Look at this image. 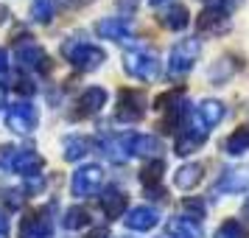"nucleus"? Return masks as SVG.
Segmentation results:
<instances>
[{"mask_svg": "<svg viewBox=\"0 0 249 238\" xmlns=\"http://www.w3.org/2000/svg\"><path fill=\"white\" fill-rule=\"evenodd\" d=\"M199 54H202V39L199 37H185L177 45L171 48L168 56V76L171 79H179V76H188L193 70V65L199 62Z\"/></svg>", "mask_w": 249, "mask_h": 238, "instance_id": "nucleus-1", "label": "nucleus"}, {"mask_svg": "<svg viewBox=\"0 0 249 238\" xmlns=\"http://www.w3.org/2000/svg\"><path fill=\"white\" fill-rule=\"evenodd\" d=\"M62 54H65V59H68L76 70H98L104 65V59H107L104 48L92 45V42H84L79 37L70 39V42H65V45H62Z\"/></svg>", "mask_w": 249, "mask_h": 238, "instance_id": "nucleus-2", "label": "nucleus"}, {"mask_svg": "<svg viewBox=\"0 0 249 238\" xmlns=\"http://www.w3.org/2000/svg\"><path fill=\"white\" fill-rule=\"evenodd\" d=\"M124 70L132 79L151 81L160 76V59L148 48H129L124 54Z\"/></svg>", "mask_w": 249, "mask_h": 238, "instance_id": "nucleus-3", "label": "nucleus"}, {"mask_svg": "<svg viewBox=\"0 0 249 238\" xmlns=\"http://www.w3.org/2000/svg\"><path fill=\"white\" fill-rule=\"evenodd\" d=\"M14 56L20 62L23 70H31V73H51V56L42 45H36L31 37L25 39H14Z\"/></svg>", "mask_w": 249, "mask_h": 238, "instance_id": "nucleus-4", "label": "nucleus"}, {"mask_svg": "<svg viewBox=\"0 0 249 238\" xmlns=\"http://www.w3.org/2000/svg\"><path fill=\"white\" fill-rule=\"evenodd\" d=\"M20 238H53L51 207H31L20 219Z\"/></svg>", "mask_w": 249, "mask_h": 238, "instance_id": "nucleus-5", "label": "nucleus"}, {"mask_svg": "<svg viewBox=\"0 0 249 238\" xmlns=\"http://www.w3.org/2000/svg\"><path fill=\"white\" fill-rule=\"evenodd\" d=\"M146 115V95L137 90H121L118 92V104H115V121L121 124H137Z\"/></svg>", "mask_w": 249, "mask_h": 238, "instance_id": "nucleus-6", "label": "nucleus"}, {"mask_svg": "<svg viewBox=\"0 0 249 238\" xmlns=\"http://www.w3.org/2000/svg\"><path fill=\"white\" fill-rule=\"evenodd\" d=\"M107 90L104 87H87V90L79 92V98L73 101V110H70V118L73 121H84V118H92L98 115L107 107Z\"/></svg>", "mask_w": 249, "mask_h": 238, "instance_id": "nucleus-7", "label": "nucleus"}, {"mask_svg": "<svg viewBox=\"0 0 249 238\" xmlns=\"http://www.w3.org/2000/svg\"><path fill=\"white\" fill-rule=\"evenodd\" d=\"M36 124H39V112H36V107L31 101H17L9 107V112H6V126L17 132V135H28V132H34Z\"/></svg>", "mask_w": 249, "mask_h": 238, "instance_id": "nucleus-8", "label": "nucleus"}, {"mask_svg": "<svg viewBox=\"0 0 249 238\" xmlns=\"http://www.w3.org/2000/svg\"><path fill=\"white\" fill-rule=\"evenodd\" d=\"M104 182V168L101 165H95V163H90V165H81L76 174H73V182H70V188H73V196H92V193L101 188Z\"/></svg>", "mask_w": 249, "mask_h": 238, "instance_id": "nucleus-9", "label": "nucleus"}, {"mask_svg": "<svg viewBox=\"0 0 249 238\" xmlns=\"http://www.w3.org/2000/svg\"><path fill=\"white\" fill-rule=\"evenodd\" d=\"M199 31L202 34H210V37H221L230 31V12H227L224 6H207L202 14H199Z\"/></svg>", "mask_w": 249, "mask_h": 238, "instance_id": "nucleus-10", "label": "nucleus"}, {"mask_svg": "<svg viewBox=\"0 0 249 238\" xmlns=\"http://www.w3.org/2000/svg\"><path fill=\"white\" fill-rule=\"evenodd\" d=\"M162 171H165L162 157L148 160L146 165L140 168V182H143V191H146L148 199H162V196H165V188H162Z\"/></svg>", "mask_w": 249, "mask_h": 238, "instance_id": "nucleus-11", "label": "nucleus"}, {"mask_svg": "<svg viewBox=\"0 0 249 238\" xmlns=\"http://www.w3.org/2000/svg\"><path fill=\"white\" fill-rule=\"evenodd\" d=\"M98 204H101V210L107 219H121L126 213V204H129V193L124 188H118V185H109L98 196Z\"/></svg>", "mask_w": 249, "mask_h": 238, "instance_id": "nucleus-12", "label": "nucleus"}, {"mask_svg": "<svg viewBox=\"0 0 249 238\" xmlns=\"http://www.w3.org/2000/svg\"><path fill=\"white\" fill-rule=\"evenodd\" d=\"M224 112H227V110H224V104H221V101H215V98H204V101L193 110L191 121L196 126H202V129L210 132L215 124H221V121H224Z\"/></svg>", "mask_w": 249, "mask_h": 238, "instance_id": "nucleus-13", "label": "nucleus"}, {"mask_svg": "<svg viewBox=\"0 0 249 238\" xmlns=\"http://www.w3.org/2000/svg\"><path fill=\"white\" fill-rule=\"evenodd\" d=\"M95 34L101 39H112V42H129L132 39V25L124 17H104L95 23Z\"/></svg>", "mask_w": 249, "mask_h": 238, "instance_id": "nucleus-14", "label": "nucleus"}, {"mask_svg": "<svg viewBox=\"0 0 249 238\" xmlns=\"http://www.w3.org/2000/svg\"><path fill=\"white\" fill-rule=\"evenodd\" d=\"M160 221V213L154 210V207H148V204H137V207H132L129 213H126L124 224L129 227V230H135V233H148V230H154Z\"/></svg>", "mask_w": 249, "mask_h": 238, "instance_id": "nucleus-15", "label": "nucleus"}, {"mask_svg": "<svg viewBox=\"0 0 249 238\" xmlns=\"http://www.w3.org/2000/svg\"><path fill=\"white\" fill-rule=\"evenodd\" d=\"M42 168H45V160H42V154H39V151H34V148L14 151V157H12V171H14V174L36 177Z\"/></svg>", "mask_w": 249, "mask_h": 238, "instance_id": "nucleus-16", "label": "nucleus"}, {"mask_svg": "<svg viewBox=\"0 0 249 238\" xmlns=\"http://www.w3.org/2000/svg\"><path fill=\"white\" fill-rule=\"evenodd\" d=\"M207 135H210L207 129L196 126V124L191 121V126H185V129H182V135L177 137V154H179V157H188V154H193L196 148L204 146Z\"/></svg>", "mask_w": 249, "mask_h": 238, "instance_id": "nucleus-17", "label": "nucleus"}, {"mask_svg": "<svg viewBox=\"0 0 249 238\" xmlns=\"http://www.w3.org/2000/svg\"><path fill=\"white\" fill-rule=\"evenodd\" d=\"M165 236L168 238H202V227L188 216H174L165 221Z\"/></svg>", "mask_w": 249, "mask_h": 238, "instance_id": "nucleus-18", "label": "nucleus"}, {"mask_svg": "<svg viewBox=\"0 0 249 238\" xmlns=\"http://www.w3.org/2000/svg\"><path fill=\"white\" fill-rule=\"evenodd\" d=\"M244 193L249 191V171L244 168H230L224 171V177L218 180V185H215V193Z\"/></svg>", "mask_w": 249, "mask_h": 238, "instance_id": "nucleus-19", "label": "nucleus"}, {"mask_svg": "<svg viewBox=\"0 0 249 238\" xmlns=\"http://www.w3.org/2000/svg\"><path fill=\"white\" fill-rule=\"evenodd\" d=\"M202 177H204V165H202V163H185V165L177 168L174 182H177V188H179V191H193V188L202 182Z\"/></svg>", "mask_w": 249, "mask_h": 238, "instance_id": "nucleus-20", "label": "nucleus"}, {"mask_svg": "<svg viewBox=\"0 0 249 238\" xmlns=\"http://www.w3.org/2000/svg\"><path fill=\"white\" fill-rule=\"evenodd\" d=\"M157 20H160V25H162V28H168V31H182L185 25L191 23V14H188V9H185L182 3H177V6L165 9Z\"/></svg>", "mask_w": 249, "mask_h": 238, "instance_id": "nucleus-21", "label": "nucleus"}, {"mask_svg": "<svg viewBox=\"0 0 249 238\" xmlns=\"http://www.w3.org/2000/svg\"><path fill=\"white\" fill-rule=\"evenodd\" d=\"M221 151H224V154H232V157L249 151V124L238 126L230 137H224V140H221Z\"/></svg>", "mask_w": 249, "mask_h": 238, "instance_id": "nucleus-22", "label": "nucleus"}, {"mask_svg": "<svg viewBox=\"0 0 249 238\" xmlns=\"http://www.w3.org/2000/svg\"><path fill=\"white\" fill-rule=\"evenodd\" d=\"M92 148V140L90 137H81V135H73L65 140V160L68 163H76V160H81L87 151Z\"/></svg>", "mask_w": 249, "mask_h": 238, "instance_id": "nucleus-23", "label": "nucleus"}, {"mask_svg": "<svg viewBox=\"0 0 249 238\" xmlns=\"http://www.w3.org/2000/svg\"><path fill=\"white\" fill-rule=\"evenodd\" d=\"M90 221H92V213L87 207H81V204L70 207L68 213H65V219H62V224L68 227V230H81V227H87Z\"/></svg>", "mask_w": 249, "mask_h": 238, "instance_id": "nucleus-24", "label": "nucleus"}, {"mask_svg": "<svg viewBox=\"0 0 249 238\" xmlns=\"http://www.w3.org/2000/svg\"><path fill=\"white\" fill-rule=\"evenodd\" d=\"M182 101H185V87H174V90L162 92V95L154 98V110H157V112H168L174 107H179Z\"/></svg>", "mask_w": 249, "mask_h": 238, "instance_id": "nucleus-25", "label": "nucleus"}, {"mask_svg": "<svg viewBox=\"0 0 249 238\" xmlns=\"http://www.w3.org/2000/svg\"><path fill=\"white\" fill-rule=\"evenodd\" d=\"M213 238H247V227L241 224L238 219H227L224 224H218Z\"/></svg>", "mask_w": 249, "mask_h": 238, "instance_id": "nucleus-26", "label": "nucleus"}, {"mask_svg": "<svg viewBox=\"0 0 249 238\" xmlns=\"http://www.w3.org/2000/svg\"><path fill=\"white\" fill-rule=\"evenodd\" d=\"M31 17H34L36 23H51L53 20V0H34V6H31Z\"/></svg>", "mask_w": 249, "mask_h": 238, "instance_id": "nucleus-27", "label": "nucleus"}, {"mask_svg": "<svg viewBox=\"0 0 249 238\" xmlns=\"http://www.w3.org/2000/svg\"><path fill=\"white\" fill-rule=\"evenodd\" d=\"M227 62H230V59L221 56V59L213 65V70H210V79H213V81H224L227 76H232V70L238 68V62H232V65H227Z\"/></svg>", "mask_w": 249, "mask_h": 238, "instance_id": "nucleus-28", "label": "nucleus"}, {"mask_svg": "<svg viewBox=\"0 0 249 238\" xmlns=\"http://www.w3.org/2000/svg\"><path fill=\"white\" fill-rule=\"evenodd\" d=\"M182 213L188 216V219H193V221H199V219H204L207 207H204V202H199V199H185V202H182Z\"/></svg>", "mask_w": 249, "mask_h": 238, "instance_id": "nucleus-29", "label": "nucleus"}, {"mask_svg": "<svg viewBox=\"0 0 249 238\" xmlns=\"http://www.w3.org/2000/svg\"><path fill=\"white\" fill-rule=\"evenodd\" d=\"M115 9L121 12V17H124V20H129L132 14H137V9H140V0H118V3H115Z\"/></svg>", "mask_w": 249, "mask_h": 238, "instance_id": "nucleus-30", "label": "nucleus"}, {"mask_svg": "<svg viewBox=\"0 0 249 238\" xmlns=\"http://www.w3.org/2000/svg\"><path fill=\"white\" fill-rule=\"evenodd\" d=\"M14 90L17 92H23V95H34V81L31 79H23V76H17V81H14Z\"/></svg>", "mask_w": 249, "mask_h": 238, "instance_id": "nucleus-31", "label": "nucleus"}, {"mask_svg": "<svg viewBox=\"0 0 249 238\" xmlns=\"http://www.w3.org/2000/svg\"><path fill=\"white\" fill-rule=\"evenodd\" d=\"M0 238H9V219L0 216Z\"/></svg>", "mask_w": 249, "mask_h": 238, "instance_id": "nucleus-32", "label": "nucleus"}, {"mask_svg": "<svg viewBox=\"0 0 249 238\" xmlns=\"http://www.w3.org/2000/svg\"><path fill=\"white\" fill-rule=\"evenodd\" d=\"M9 70V56H6V51L0 48V73H6Z\"/></svg>", "mask_w": 249, "mask_h": 238, "instance_id": "nucleus-33", "label": "nucleus"}, {"mask_svg": "<svg viewBox=\"0 0 249 238\" xmlns=\"http://www.w3.org/2000/svg\"><path fill=\"white\" fill-rule=\"evenodd\" d=\"M107 236H109V233H107V227H98V230H92L87 238H107Z\"/></svg>", "mask_w": 249, "mask_h": 238, "instance_id": "nucleus-34", "label": "nucleus"}, {"mask_svg": "<svg viewBox=\"0 0 249 238\" xmlns=\"http://www.w3.org/2000/svg\"><path fill=\"white\" fill-rule=\"evenodd\" d=\"M3 104H6V87L0 84V110H3Z\"/></svg>", "mask_w": 249, "mask_h": 238, "instance_id": "nucleus-35", "label": "nucleus"}, {"mask_svg": "<svg viewBox=\"0 0 249 238\" xmlns=\"http://www.w3.org/2000/svg\"><path fill=\"white\" fill-rule=\"evenodd\" d=\"M148 3H151V6H165L168 0H148Z\"/></svg>", "mask_w": 249, "mask_h": 238, "instance_id": "nucleus-36", "label": "nucleus"}, {"mask_svg": "<svg viewBox=\"0 0 249 238\" xmlns=\"http://www.w3.org/2000/svg\"><path fill=\"white\" fill-rule=\"evenodd\" d=\"M244 213L249 216V199H247V202H244Z\"/></svg>", "mask_w": 249, "mask_h": 238, "instance_id": "nucleus-37", "label": "nucleus"}, {"mask_svg": "<svg viewBox=\"0 0 249 238\" xmlns=\"http://www.w3.org/2000/svg\"><path fill=\"white\" fill-rule=\"evenodd\" d=\"M121 238H129V236H121Z\"/></svg>", "mask_w": 249, "mask_h": 238, "instance_id": "nucleus-38", "label": "nucleus"}]
</instances>
